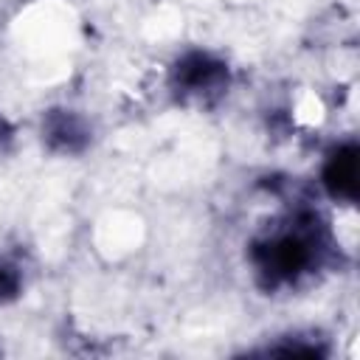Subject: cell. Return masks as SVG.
<instances>
[{"instance_id": "1", "label": "cell", "mask_w": 360, "mask_h": 360, "mask_svg": "<svg viewBox=\"0 0 360 360\" xmlns=\"http://www.w3.org/2000/svg\"><path fill=\"white\" fill-rule=\"evenodd\" d=\"M354 177H357V166H354V152H340L332 166H329V183L335 186L338 194H354Z\"/></svg>"}]
</instances>
